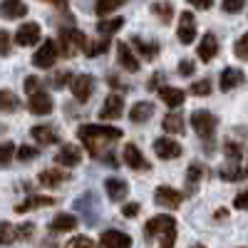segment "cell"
Listing matches in <instances>:
<instances>
[{"mask_svg":"<svg viewBox=\"0 0 248 248\" xmlns=\"http://www.w3.org/2000/svg\"><path fill=\"white\" fill-rule=\"evenodd\" d=\"M191 127H194V132H196L203 141H209V139L216 134L218 117L211 114L209 109H196V112L191 114Z\"/></svg>","mask_w":248,"mask_h":248,"instance_id":"cell-4","label":"cell"},{"mask_svg":"<svg viewBox=\"0 0 248 248\" xmlns=\"http://www.w3.org/2000/svg\"><path fill=\"white\" fill-rule=\"evenodd\" d=\"M20 109V99L10 90H0V114H10Z\"/></svg>","mask_w":248,"mask_h":248,"instance_id":"cell-28","label":"cell"},{"mask_svg":"<svg viewBox=\"0 0 248 248\" xmlns=\"http://www.w3.org/2000/svg\"><path fill=\"white\" fill-rule=\"evenodd\" d=\"M233 206L238 211H248V191H241L236 199H233Z\"/></svg>","mask_w":248,"mask_h":248,"instance_id":"cell-49","label":"cell"},{"mask_svg":"<svg viewBox=\"0 0 248 248\" xmlns=\"http://www.w3.org/2000/svg\"><path fill=\"white\" fill-rule=\"evenodd\" d=\"M40 35H43V30H40L37 23H25V25H20L15 30V45L30 47V45H35L37 40H40Z\"/></svg>","mask_w":248,"mask_h":248,"instance_id":"cell-12","label":"cell"},{"mask_svg":"<svg viewBox=\"0 0 248 248\" xmlns=\"http://www.w3.org/2000/svg\"><path fill=\"white\" fill-rule=\"evenodd\" d=\"M77 137L92 156H102L105 152H109V144L122 139V129L105 127V124H82L77 129Z\"/></svg>","mask_w":248,"mask_h":248,"instance_id":"cell-1","label":"cell"},{"mask_svg":"<svg viewBox=\"0 0 248 248\" xmlns=\"http://www.w3.org/2000/svg\"><path fill=\"white\" fill-rule=\"evenodd\" d=\"M55 161L60 164V167L75 169V167L82 164V152H79V147H75V144H62V149L55 154Z\"/></svg>","mask_w":248,"mask_h":248,"instance_id":"cell-13","label":"cell"},{"mask_svg":"<svg viewBox=\"0 0 248 248\" xmlns=\"http://www.w3.org/2000/svg\"><path fill=\"white\" fill-rule=\"evenodd\" d=\"M243 72L241 70H236V67H226L223 72H221V79H218V87H221V92H231V90H236V87H241L243 85Z\"/></svg>","mask_w":248,"mask_h":248,"instance_id":"cell-19","label":"cell"},{"mask_svg":"<svg viewBox=\"0 0 248 248\" xmlns=\"http://www.w3.org/2000/svg\"><path fill=\"white\" fill-rule=\"evenodd\" d=\"M37 154H40V152H37L35 147H30V144H23V147L17 149V159H20V161H32Z\"/></svg>","mask_w":248,"mask_h":248,"instance_id":"cell-44","label":"cell"},{"mask_svg":"<svg viewBox=\"0 0 248 248\" xmlns=\"http://www.w3.org/2000/svg\"><path fill=\"white\" fill-rule=\"evenodd\" d=\"M189 92H191L194 97H209V94H211V82H209V79H199V82H191Z\"/></svg>","mask_w":248,"mask_h":248,"instance_id":"cell-39","label":"cell"},{"mask_svg":"<svg viewBox=\"0 0 248 248\" xmlns=\"http://www.w3.org/2000/svg\"><path fill=\"white\" fill-rule=\"evenodd\" d=\"M186 3L194 5V8H199V10H209V8H214L216 0H186Z\"/></svg>","mask_w":248,"mask_h":248,"instance_id":"cell-52","label":"cell"},{"mask_svg":"<svg viewBox=\"0 0 248 248\" xmlns=\"http://www.w3.org/2000/svg\"><path fill=\"white\" fill-rule=\"evenodd\" d=\"M161 127H164V132H169V134H181L184 132V119H181L179 112H169L167 117H164Z\"/></svg>","mask_w":248,"mask_h":248,"instance_id":"cell-30","label":"cell"},{"mask_svg":"<svg viewBox=\"0 0 248 248\" xmlns=\"http://www.w3.org/2000/svg\"><path fill=\"white\" fill-rule=\"evenodd\" d=\"M117 60L127 72H139V57L134 55V47L127 43H117Z\"/></svg>","mask_w":248,"mask_h":248,"instance_id":"cell-15","label":"cell"},{"mask_svg":"<svg viewBox=\"0 0 248 248\" xmlns=\"http://www.w3.org/2000/svg\"><path fill=\"white\" fill-rule=\"evenodd\" d=\"M37 90H40V79H37L35 75L28 77V79H25V92H28V94H35Z\"/></svg>","mask_w":248,"mask_h":248,"instance_id":"cell-51","label":"cell"},{"mask_svg":"<svg viewBox=\"0 0 248 248\" xmlns=\"http://www.w3.org/2000/svg\"><path fill=\"white\" fill-rule=\"evenodd\" d=\"M154 201H156V206H161V209H179L181 201H184V194L171 189V186H167V184H161V186L154 189Z\"/></svg>","mask_w":248,"mask_h":248,"instance_id":"cell-7","label":"cell"},{"mask_svg":"<svg viewBox=\"0 0 248 248\" xmlns=\"http://www.w3.org/2000/svg\"><path fill=\"white\" fill-rule=\"evenodd\" d=\"M154 112H156V107L152 102H134V107L129 109V119H132V124H144L154 117Z\"/></svg>","mask_w":248,"mask_h":248,"instance_id":"cell-20","label":"cell"},{"mask_svg":"<svg viewBox=\"0 0 248 248\" xmlns=\"http://www.w3.org/2000/svg\"><path fill=\"white\" fill-rule=\"evenodd\" d=\"M233 55H236L238 60L248 62V32H246V35H241V40L233 45Z\"/></svg>","mask_w":248,"mask_h":248,"instance_id":"cell-41","label":"cell"},{"mask_svg":"<svg viewBox=\"0 0 248 248\" xmlns=\"http://www.w3.org/2000/svg\"><path fill=\"white\" fill-rule=\"evenodd\" d=\"M154 154L164 161H171V159H179L184 154V149H181V144L174 141L171 137H159L154 141Z\"/></svg>","mask_w":248,"mask_h":248,"instance_id":"cell-9","label":"cell"},{"mask_svg":"<svg viewBox=\"0 0 248 248\" xmlns=\"http://www.w3.org/2000/svg\"><path fill=\"white\" fill-rule=\"evenodd\" d=\"M176 72H179L181 77H191V75L196 72L194 60H181V62H179V67H176Z\"/></svg>","mask_w":248,"mask_h":248,"instance_id":"cell-46","label":"cell"},{"mask_svg":"<svg viewBox=\"0 0 248 248\" xmlns=\"http://www.w3.org/2000/svg\"><path fill=\"white\" fill-rule=\"evenodd\" d=\"M223 149H226V156H229L231 161H236L241 156V144H236V141H226Z\"/></svg>","mask_w":248,"mask_h":248,"instance_id":"cell-47","label":"cell"},{"mask_svg":"<svg viewBox=\"0 0 248 248\" xmlns=\"http://www.w3.org/2000/svg\"><path fill=\"white\" fill-rule=\"evenodd\" d=\"M67 246H72V248H75V246H87V248H90V246H94V241L87 238V236H75V238L67 241Z\"/></svg>","mask_w":248,"mask_h":248,"instance_id":"cell-50","label":"cell"},{"mask_svg":"<svg viewBox=\"0 0 248 248\" xmlns=\"http://www.w3.org/2000/svg\"><path fill=\"white\" fill-rule=\"evenodd\" d=\"M196 52H199V60H201V62H211V60L218 55V40H216V35H214V32H206V35L201 37Z\"/></svg>","mask_w":248,"mask_h":248,"instance_id":"cell-17","label":"cell"},{"mask_svg":"<svg viewBox=\"0 0 248 248\" xmlns=\"http://www.w3.org/2000/svg\"><path fill=\"white\" fill-rule=\"evenodd\" d=\"M77 226V216L72 214H57L52 221H50V231L57 233V231H75Z\"/></svg>","mask_w":248,"mask_h":248,"instance_id":"cell-26","label":"cell"},{"mask_svg":"<svg viewBox=\"0 0 248 248\" xmlns=\"http://www.w3.org/2000/svg\"><path fill=\"white\" fill-rule=\"evenodd\" d=\"M161 87V77H152L149 79V90H159Z\"/></svg>","mask_w":248,"mask_h":248,"instance_id":"cell-53","label":"cell"},{"mask_svg":"<svg viewBox=\"0 0 248 248\" xmlns=\"http://www.w3.org/2000/svg\"><path fill=\"white\" fill-rule=\"evenodd\" d=\"M144 238L147 241H156L159 246L169 248L176 243V221L174 216L169 214H159V216H152L144 226Z\"/></svg>","mask_w":248,"mask_h":248,"instance_id":"cell-2","label":"cell"},{"mask_svg":"<svg viewBox=\"0 0 248 248\" xmlns=\"http://www.w3.org/2000/svg\"><path fill=\"white\" fill-rule=\"evenodd\" d=\"M152 13L161 20V23H171L174 20V5L171 3H152Z\"/></svg>","mask_w":248,"mask_h":248,"instance_id":"cell-33","label":"cell"},{"mask_svg":"<svg viewBox=\"0 0 248 248\" xmlns=\"http://www.w3.org/2000/svg\"><path fill=\"white\" fill-rule=\"evenodd\" d=\"M70 79H72V72H70V70H62V72H55V75H50V85H52L55 90H60V87L70 85Z\"/></svg>","mask_w":248,"mask_h":248,"instance_id":"cell-40","label":"cell"},{"mask_svg":"<svg viewBox=\"0 0 248 248\" xmlns=\"http://www.w3.org/2000/svg\"><path fill=\"white\" fill-rule=\"evenodd\" d=\"M60 57V45L55 43V40H45L43 45H40L32 55V65L40 67V70H50L55 62Z\"/></svg>","mask_w":248,"mask_h":248,"instance_id":"cell-5","label":"cell"},{"mask_svg":"<svg viewBox=\"0 0 248 248\" xmlns=\"http://www.w3.org/2000/svg\"><path fill=\"white\" fill-rule=\"evenodd\" d=\"M122 25H124V17H109V20H99V23H97V32H102L105 37H109V35L119 32V30H122Z\"/></svg>","mask_w":248,"mask_h":248,"instance_id":"cell-32","label":"cell"},{"mask_svg":"<svg viewBox=\"0 0 248 248\" xmlns=\"http://www.w3.org/2000/svg\"><path fill=\"white\" fill-rule=\"evenodd\" d=\"M201 176H203V167H201V164H191V167L186 169V191L194 194L199 181H201Z\"/></svg>","mask_w":248,"mask_h":248,"instance_id":"cell-31","label":"cell"},{"mask_svg":"<svg viewBox=\"0 0 248 248\" xmlns=\"http://www.w3.org/2000/svg\"><path fill=\"white\" fill-rule=\"evenodd\" d=\"M52 97L47 94V92H43V90H37L35 94H30V102H28V109L32 112V114H37V117H45V114H50L52 112Z\"/></svg>","mask_w":248,"mask_h":248,"instance_id":"cell-14","label":"cell"},{"mask_svg":"<svg viewBox=\"0 0 248 248\" xmlns=\"http://www.w3.org/2000/svg\"><path fill=\"white\" fill-rule=\"evenodd\" d=\"M75 209H77V211H85L87 223H92V221L97 218V214H92V211L97 209V199H94V194H85V196H79V199L75 201Z\"/></svg>","mask_w":248,"mask_h":248,"instance_id":"cell-27","label":"cell"},{"mask_svg":"<svg viewBox=\"0 0 248 248\" xmlns=\"http://www.w3.org/2000/svg\"><path fill=\"white\" fill-rule=\"evenodd\" d=\"M17 241V231L15 226L8 223V221H0V246H10Z\"/></svg>","mask_w":248,"mask_h":248,"instance_id":"cell-35","label":"cell"},{"mask_svg":"<svg viewBox=\"0 0 248 248\" xmlns=\"http://www.w3.org/2000/svg\"><path fill=\"white\" fill-rule=\"evenodd\" d=\"M139 211H141V206L134 201V203H124V209H122V216L124 218H137L139 216Z\"/></svg>","mask_w":248,"mask_h":248,"instance_id":"cell-48","label":"cell"},{"mask_svg":"<svg viewBox=\"0 0 248 248\" xmlns=\"http://www.w3.org/2000/svg\"><path fill=\"white\" fill-rule=\"evenodd\" d=\"M124 114V97L122 94H109L105 99V105H102L99 109V119H105V122H114Z\"/></svg>","mask_w":248,"mask_h":248,"instance_id":"cell-11","label":"cell"},{"mask_svg":"<svg viewBox=\"0 0 248 248\" xmlns=\"http://www.w3.org/2000/svg\"><path fill=\"white\" fill-rule=\"evenodd\" d=\"M43 206H55V199L52 196H28L25 201H20L15 206L17 214H28V211H35V209H43Z\"/></svg>","mask_w":248,"mask_h":248,"instance_id":"cell-21","label":"cell"},{"mask_svg":"<svg viewBox=\"0 0 248 248\" xmlns=\"http://www.w3.org/2000/svg\"><path fill=\"white\" fill-rule=\"evenodd\" d=\"M122 161L127 164L129 169H134V171H147V169H149V161L144 159L141 149L137 147L134 141H129L127 147H124V152H122Z\"/></svg>","mask_w":248,"mask_h":248,"instance_id":"cell-10","label":"cell"},{"mask_svg":"<svg viewBox=\"0 0 248 248\" xmlns=\"http://www.w3.org/2000/svg\"><path fill=\"white\" fill-rule=\"evenodd\" d=\"M221 8H223V13L236 15V13H241V10L246 8V0H223V3H221Z\"/></svg>","mask_w":248,"mask_h":248,"instance_id":"cell-42","label":"cell"},{"mask_svg":"<svg viewBox=\"0 0 248 248\" xmlns=\"http://www.w3.org/2000/svg\"><path fill=\"white\" fill-rule=\"evenodd\" d=\"M17 156V149L13 141H3L0 144V167H8V164Z\"/></svg>","mask_w":248,"mask_h":248,"instance_id":"cell-37","label":"cell"},{"mask_svg":"<svg viewBox=\"0 0 248 248\" xmlns=\"http://www.w3.org/2000/svg\"><path fill=\"white\" fill-rule=\"evenodd\" d=\"M28 15V5L23 0H3L0 3V17L3 20H17Z\"/></svg>","mask_w":248,"mask_h":248,"instance_id":"cell-18","label":"cell"},{"mask_svg":"<svg viewBox=\"0 0 248 248\" xmlns=\"http://www.w3.org/2000/svg\"><path fill=\"white\" fill-rule=\"evenodd\" d=\"M127 0H97L94 3V13L97 15H109V13H114V10H119Z\"/></svg>","mask_w":248,"mask_h":248,"instance_id":"cell-34","label":"cell"},{"mask_svg":"<svg viewBox=\"0 0 248 248\" xmlns=\"http://www.w3.org/2000/svg\"><path fill=\"white\" fill-rule=\"evenodd\" d=\"M132 47H134V50H137L144 60H154V57L159 55V43H154V40L149 43V40L134 37V40H132Z\"/></svg>","mask_w":248,"mask_h":248,"instance_id":"cell-25","label":"cell"},{"mask_svg":"<svg viewBox=\"0 0 248 248\" xmlns=\"http://www.w3.org/2000/svg\"><path fill=\"white\" fill-rule=\"evenodd\" d=\"M105 191H107L109 201L119 203V201L127 199V194H129V184L124 181V179H119V176H109V179L105 181Z\"/></svg>","mask_w":248,"mask_h":248,"instance_id":"cell-16","label":"cell"},{"mask_svg":"<svg viewBox=\"0 0 248 248\" xmlns=\"http://www.w3.org/2000/svg\"><path fill=\"white\" fill-rule=\"evenodd\" d=\"M107 50H109V40L105 37V40H97V43H87L85 55L87 57H99V55H105Z\"/></svg>","mask_w":248,"mask_h":248,"instance_id":"cell-38","label":"cell"},{"mask_svg":"<svg viewBox=\"0 0 248 248\" xmlns=\"http://www.w3.org/2000/svg\"><path fill=\"white\" fill-rule=\"evenodd\" d=\"M0 134H5V127H3V124H0Z\"/></svg>","mask_w":248,"mask_h":248,"instance_id":"cell-55","label":"cell"},{"mask_svg":"<svg viewBox=\"0 0 248 248\" xmlns=\"http://www.w3.org/2000/svg\"><path fill=\"white\" fill-rule=\"evenodd\" d=\"M159 97L164 99V105H169L174 109V107H181L184 105L186 92L179 90V87H159Z\"/></svg>","mask_w":248,"mask_h":248,"instance_id":"cell-23","label":"cell"},{"mask_svg":"<svg viewBox=\"0 0 248 248\" xmlns=\"http://www.w3.org/2000/svg\"><path fill=\"white\" fill-rule=\"evenodd\" d=\"M50 3H55V5H60V8H65V5H67V0H50Z\"/></svg>","mask_w":248,"mask_h":248,"instance_id":"cell-54","label":"cell"},{"mask_svg":"<svg viewBox=\"0 0 248 248\" xmlns=\"http://www.w3.org/2000/svg\"><path fill=\"white\" fill-rule=\"evenodd\" d=\"M30 137H32L37 144H43V147L57 141V132H55L52 127H47V124H37V127H32V129H30Z\"/></svg>","mask_w":248,"mask_h":248,"instance_id":"cell-24","label":"cell"},{"mask_svg":"<svg viewBox=\"0 0 248 248\" xmlns=\"http://www.w3.org/2000/svg\"><path fill=\"white\" fill-rule=\"evenodd\" d=\"M57 45H60V55L62 57H72L77 50L87 47V37H85V32L77 30V28H62Z\"/></svg>","mask_w":248,"mask_h":248,"instance_id":"cell-3","label":"cell"},{"mask_svg":"<svg viewBox=\"0 0 248 248\" xmlns=\"http://www.w3.org/2000/svg\"><path fill=\"white\" fill-rule=\"evenodd\" d=\"M37 179H40L43 186H47V189H55V186H60L62 181H65V174L57 171V169H43Z\"/></svg>","mask_w":248,"mask_h":248,"instance_id":"cell-29","label":"cell"},{"mask_svg":"<svg viewBox=\"0 0 248 248\" xmlns=\"http://www.w3.org/2000/svg\"><path fill=\"white\" fill-rule=\"evenodd\" d=\"M176 35H179V43H181V45H191V43H194V37H196V17H194V13L184 10V13L179 15Z\"/></svg>","mask_w":248,"mask_h":248,"instance_id":"cell-8","label":"cell"},{"mask_svg":"<svg viewBox=\"0 0 248 248\" xmlns=\"http://www.w3.org/2000/svg\"><path fill=\"white\" fill-rule=\"evenodd\" d=\"M15 231H17V241H28L32 238V231H35V223H23V226H15Z\"/></svg>","mask_w":248,"mask_h":248,"instance_id":"cell-45","label":"cell"},{"mask_svg":"<svg viewBox=\"0 0 248 248\" xmlns=\"http://www.w3.org/2000/svg\"><path fill=\"white\" fill-rule=\"evenodd\" d=\"M218 176H221L223 181H241V179H243V171H241L238 164L233 161V164H226V167H221Z\"/></svg>","mask_w":248,"mask_h":248,"instance_id":"cell-36","label":"cell"},{"mask_svg":"<svg viewBox=\"0 0 248 248\" xmlns=\"http://www.w3.org/2000/svg\"><path fill=\"white\" fill-rule=\"evenodd\" d=\"M246 176H248V167H246Z\"/></svg>","mask_w":248,"mask_h":248,"instance_id":"cell-56","label":"cell"},{"mask_svg":"<svg viewBox=\"0 0 248 248\" xmlns=\"http://www.w3.org/2000/svg\"><path fill=\"white\" fill-rule=\"evenodd\" d=\"M70 90H72V97L85 105V102L92 97V92H94V77L92 75H72Z\"/></svg>","mask_w":248,"mask_h":248,"instance_id":"cell-6","label":"cell"},{"mask_svg":"<svg viewBox=\"0 0 248 248\" xmlns=\"http://www.w3.org/2000/svg\"><path fill=\"white\" fill-rule=\"evenodd\" d=\"M10 47H13V35L8 30H0V55H10Z\"/></svg>","mask_w":248,"mask_h":248,"instance_id":"cell-43","label":"cell"},{"mask_svg":"<svg viewBox=\"0 0 248 248\" xmlns=\"http://www.w3.org/2000/svg\"><path fill=\"white\" fill-rule=\"evenodd\" d=\"M99 246H122V248H127V246H132V236L124 233V231H105L99 236Z\"/></svg>","mask_w":248,"mask_h":248,"instance_id":"cell-22","label":"cell"}]
</instances>
